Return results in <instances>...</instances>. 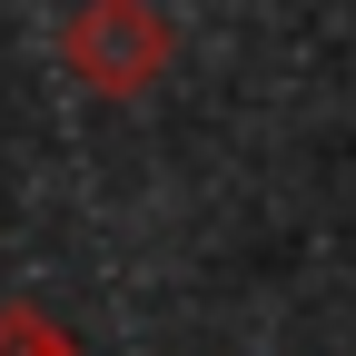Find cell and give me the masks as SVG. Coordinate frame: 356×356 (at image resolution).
Segmentation results:
<instances>
[{"label": "cell", "instance_id": "1", "mask_svg": "<svg viewBox=\"0 0 356 356\" xmlns=\"http://www.w3.org/2000/svg\"><path fill=\"white\" fill-rule=\"evenodd\" d=\"M60 60H70L79 89H99V99H139V89L168 79L178 30H168L159 0H79L60 20Z\"/></svg>", "mask_w": 356, "mask_h": 356}, {"label": "cell", "instance_id": "2", "mask_svg": "<svg viewBox=\"0 0 356 356\" xmlns=\"http://www.w3.org/2000/svg\"><path fill=\"white\" fill-rule=\"evenodd\" d=\"M0 356H89V346H79V337H60L30 297H10V307H0Z\"/></svg>", "mask_w": 356, "mask_h": 356}]
</instances>
